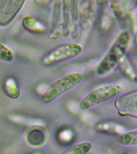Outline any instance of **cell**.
I'll list each match as a JSON object with an SVG mask.
<instances>
[{
  "label": "cell",
  "instance_id": "obj_9",
  "mask_svg": "<svg viewBox=\"0 0 137 154\" xmlns=\"http://www.w3.org/2000/svg\"><path fill=\"white\" fill-rule=\"evenodd\" d=\"M117 142L120 145L126 146H136L137 144V129L123 132L118 135Z\"/></svg>",
  "mask_w": 137,
  "mask_h": 154
},
{
  "label": "cell",
  "instance_id": "obj_2",
  "mask_svg": "<svg viewBox=\"0 0 137 154\" xmlns=\"http://www.w3.org/2000/svg\"><path fill=\"white\" fill-rule=\"evenodd\" d=\"M83 79V75L80 72H74L56 79L46 89L42 96L44 103L49 104L59 97L78 86Z\"/></svg>",
  "mask_w": 137,
  "mask_h": 154
},
{
  "label": "cell",
  "instance_id": "obj_12",
  "mask_svg": "<svg viewBox=\"0 0 137 154\" xmlns=\"http://www.w3.org/2000/svg\"><path fill=\"white\" fill-rule=\"evenodd\" d=\"M64 3L63 23V33L64 35H68L69 33V29L71 24L70 12L69 4L67 1Z\"/></svg>",
  "mask_w": 137,
  "mask_h": 154
},
{
  "label": "cell",
  "instance_id": "obj_5",
  "mask_svg": "<svg viewBox=\"0 0 137 154\" xmlns=\"http://www.w3.org/2000/svg\"><path fill=\"white\" fill-rule=\"evenodd\" d=\"M137 91L136 90L128 92L116 98L114 108L122 117L137 118Z\"/></svg>",
  "mask_w": 137,
  "mask_h": 154
},
{
  "label": "cell",
  "instance_id": "obj_7",
  "mask_svg": "<svg viewBox=\"0 0 137 154\" xmlns=\"http://www.w3.org/2000/svg\"><path fill=\"white\" fill-rule=\"evenodd\" d=\"M94 129L98 133L117 136L126 131L124 126L113 121L99 122L95 125Z\"/></svg>",
  "mask_w": 137,
  "mask_h": 154
},
{
  "label": "cell",
  "instance_id": "obj_6",
  "mask_svg": "<svg viewBox=\"0 0 137 154\" xmlns=\"http://www.w3.org/2000/svg\"><path fill=\"white\" fill-rule=\"evenodd\" d=\"M24 0H0V27L9 25L23 8Z\"/></svg>",
  "mask_w": 137,
  "mask_h": 154
},
{
  "label": "cell",
  "instance_id": "obj_3",
  "mask_svg": "<svg viewBox=\"0 0 137 154\" xmlns=\"http://www.w3.org/2000/svg\"><path fill=\"white\" fill-rule=\"evenodd\" d=\"M123 90V86L120 84H105L86 94L81 100L79 107L81 110H87L118 96Z\"/></svg>",
  "mask_w": 137,
  "mask_h": 154
},
{
  "label": "cell",
  "instance_id": "obj_10",
  "mask_svg": "<svg viewBox=\"0 0 137 154\" xmlns=\"http://www.w3.org/2000/svg\"><path fill=\"white\" fill-rule=\"evenodd\" d=\"M22 25L25 29L32 33H40L45 32V27L32 16L25 17L22 20Z\"/></svg>",
  "mask_w": 137,
  "mask_h": 154
},
{
  "label": "cell",
  "instance_id": "obj_4",
  "mask_svg": "<svg viewBox=\"0 0 137 154\" xmlns=\"http://www.w3.org/2000/svg\"><path fill=\"white\" fill-rule=\"evenodd\" d=\"M83 50L82 45L75 42L62 44L44 54L42 63L46 66L55 65L79 56Z\"/></svg>",
  "mask_w": 137,
  "mask_h": 154
},
{
  "label": "cell",
  "instance_id": "obj_1",
  "mask_svg": "<svg viewBox=\"0 0 137 154\" xmlns=\"http://www.w3.org/2000/svg\"><path fill=\"white\" fill-rule=\"evenodd\" d=\"M130 36L127 31L120 33L105 55L97 65L96 73L99 76L106 75L118 66L125 57L130 43Z\"/></svg>",
  "mask_w": 137,
  "mask_h": 154
},
{
  "label": "cell",
  "instance_id": "obj_14",
  "mask_svg": "<svg viewBox=\"0 0 137 154\" xmlns=\"http://www.w3.org/2000/svg\"><path fill=\"white\" fill-rule=\"evenodd\" d=\"M118 65L119 66L120 70L123 74L132 79H134V78H135V75L134 72V69L132 67L130 63H129L128 60L126 59L125 57L120 62Z\"/></svg>",
  "mask_w": 137,
  "mask_h": 154
},
{
  "label": "cell",
  "instance_id": "obj_15",
  "mask_svg": "<svg viewBox=\"0 0 137 154\" xmlns=\"http://www.w3.org/2000/svg\"><path fill=\"white\" fill-rule=\"evenodd\" d=\"M132 154V152H125V154Z\"/></svg>",
  "mask_w": 137,
  "mask_h": 154
},
{
  "label": "cell",
  "instance_id": "obj_11",
  "mask_svg": "<svg viewBox=\"0 0 137 154\" xmlns=\"http://www.w3.org/2000/svg\"><path fill=\"white\" fill-rule=\"evenodd\" d=\"M4 88L6 95L12 99H17L21 95V90L17 83L12 78H9L5 81Z\"/></svg>",
  "mask_w": 137,
  "mask_h": 154
},
{
  "label": "cell",
  "instance_id": "obj_13",
  "mask_svg": "<svg viewBox=\"0 0 137 154\" xmlns=\"http://www.w3.org/2000/svg\"><path fill=\"white\" fill-rule=\"evenodd\" d=\"M14 59L13 51L5 44L0 42V60L6 63H11Z\"/></svg>",
  "mask_w": 137,
  "mask_h": 154
},
{
  "label": "cell",
  "instance_id": "obj_8",
  "mask_svg": "<svg viewBox=\"0 0 137 154\" xmlns=\"http://www.w3.org/2000/svg\"><path fill=\"white\" fill-rule=\"evenodd\" d=\"M93 145L89 141H82L70 146L61 154H88L92 151Z\"/></svg>",
  "mask_w": 137,
  "mask_h": 154
}]
</instances>
